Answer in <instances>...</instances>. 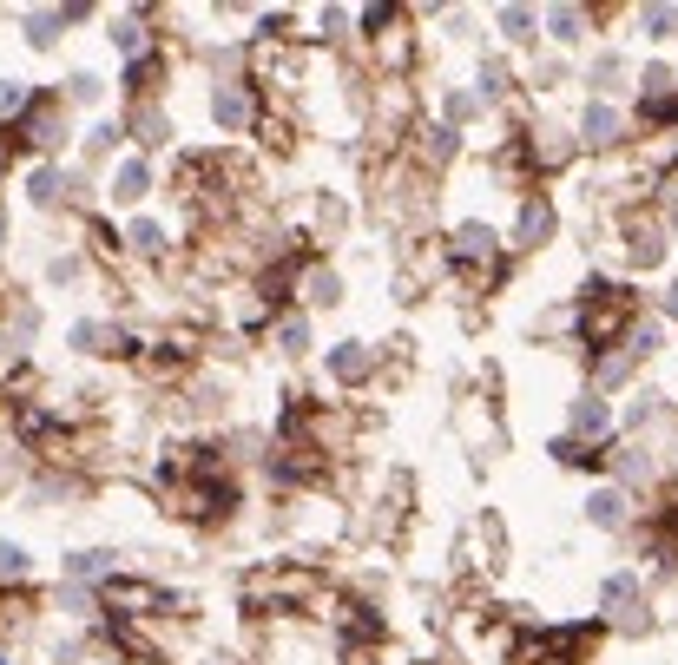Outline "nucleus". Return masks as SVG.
<instances>
[{
    "instance_id": "nucleus-1",
    "label": "nucleus",
    "mask_w": 678,
    "mask_h": 665,
    "mask_svg": "<svg viewBox=\"0 0 678 665\" xmlns=\"http://www.w3.org/2000/svg\"><path fill=\"white\" fill-rule=\"evenodd\" d=\"M573 422H580V428H593V435H606V428H613V409H606L600 396H586L580 409H573Z\"/></svg>"
},
{
    "instance_id": "nucleus-2",
    "label": "nucleus",
    "mask_w": 678,
    "mask_h": 665,
    "mask_svg": "<svg viewBox=\"0 0 678 665\" xmlns=\"http://www.w3.org/2000/svg\"><path fill=\"white\" fill-rule=\"evenodd\" d=\"M455 244H461V257H488V251H494V231H481V224H468V231H461Z\"/></svg>"
},
{
    "instance_id": "nucleus-3",
    "label": "nucleus",
    "mask_w": 678,
    "mask_h": 665,
    "mask_svg": "<svg viewBox=\"0 0 678 665\" xmlns=\"http://www.w3.org/2000/svg\"><path fill=\"white\" fill-rule=\"evenodd\" d=\"M613 126H619V119H613L606 106H593V112H586V132H593V145H606V139H613Z\"/></svg>"
},
{
    "instance_id": "nucleus-4",
    "label": "nucleus",
    "mask_w": 678,
    "mask_h": 665,
    "mask_svg": "<svg viewBox=\"0 0 678 665\" xmlns=\"http://www.w3.org/2000/svg\"><path fill=\"white\" fill-rule=\"evenodd\" d=\"M547 224H553V211H547V205H527V218H521V238H547Z\"/></svg>"
},
{
    "instance_id": "nucleus-5",
    "label": "nucleus",
    "mask_w": 678,
    "mask_h": 665,
    "mask_svg": "<svg viewBox=\"0 0 678 665\" xmlns=\"http://www.w3.org/2000/svg\"><path fill=\"white\" fill-rule=\"evenodd\" d=\"M218 119L224 126H244V93H218Z\"/></svg>"
},
{
    "instance_id": "nucleus-6",
    "label": "nucleus",
    "mask_w": 678,
    "mask_h": 665,
    "mask_svg": "<svg viewBox=\"0 0 678 665\" xmlns=\"http://www.w3.org/2000/svg\"><path fill=\"white\" fill-rule=\"evenodd\" d=\"M336 290H343V284H336L330 270H316V277H310V303H336Z\"/></svg>"
},
{
    "instance_id": "nucleus-7",
    "label": "nucleus",
    "mask_w": 678,
    "mask_h": 665,
    "mask_svg": "<svg viewBox=\"0 0 678 665\" xmlns=\"http://www.w3.org/2000/svg\"><path fill=\"white\" fill-rule=\"evenodd\" d=\"M112 191H119V198H139V191H145V165H126V172H119V185H112Z\"/></svg>"
},
{
    "instance_id": "nucleus-8",
    "label": "nucleus",
    "mask_w": 678,
    "mask_h": 665,
    "mask_svg": "<svg viewBox=\"0 0 678 665\" xmlns=\"http://www.w3.org/2000/svg\"><path fill=\"white\" fill-rule=\"evenodd\" d=\"M20 573H27V554L20 547H0V580H20Z\"/></svg>"
},
{
    "instance_id": "nucleus-9",
    "label": "nucleus",
    "mask_w": 678,
    "mask_h": 665,
    "mask_svg": "<svg viewBox=\"0 0 678 665\" xmlns=\"http://www.w3.org/2000/svg\"><path fill=\"white\" fill-rule=\"evenodd\" d=\"M112 47H119V53H139V47H145V33L126 20V27H112Z\"/></svg>"
},
{
    "instance_id": "nucleus-10",
    "label": "nucleus",
    "mask_w": 678,
    "mask_h": 665,
    "mask_svg": "<svg viewBox=\"0 0 678 665\" xmlns=\"http://www.w3.org/2000/svg\"><path fill=\"white\" fill-rule=\"evenodd\" d=\"M593 514H600V527L619 521V494H593Z\"/></svg>"
},
{
    "instance_id": "nucleus-11",
    "label": "nucleus",
    "mask_w": 678,
    "mask_h": 665,
    "mask_svg": "<svg viewBox=\"0 0 678 665\" xmlns=\"http://www.w3.org/2000/svg\"><path fill=\"white\" fill-rule=\"evenodd\" d=\"M132 238H139V251H165V238H158V224H139Z\"/></svg>"
},
{
    "instance_id": "nucleus-12",
    "label": "nucleus",
    "mask_w": 678,
    "mask_h": 665,
    "mask_svg": "<svg viewBox=\"0 0 678 665\" xmlns=\"http://www.w3.org/2000/svg\"><path fill=\"white\" fill-rule=\"evenodd\" d=\"M665 310H672V317H678V290H672V303H665Z\"/></svg>"
}]
</instances>
